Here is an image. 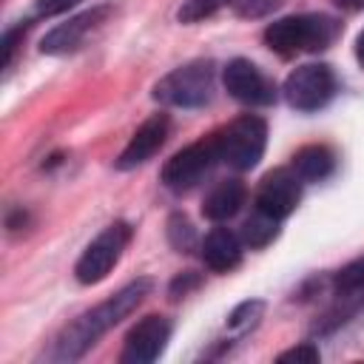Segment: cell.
Masks as SVG:
<instances>
[{
  "label": "cell",
  "instance_id": "d4e9b609",
  "mask_svg": "<svg viewBox=\"0 0 364 364\" xmlns=\"http://www.w3.org/2000/svg\"><path fill=\"white\" fill-rule=\"evenodd\" d=\"M199 284V276L196 273H182V276H176L173 279V284H171V296L173 299H179V296H185L191 287H196Z\"/></svg>",
  "mask_w": 364,
  "mask_h": 364
},
{
  "label": "cell",
  "instance_id": "8992f818",
  "mask_svg": "<svg viewBox=\"0 0 364 364\" xmlns=\"http://www.w3.org/2000/svg\"><path fill=\"white\" fill-rule=\"evenodd\" d=\"M131 233H134V230H131L128 222H111V225L82 250V256L77 259V264H74L77 282H80V284H97V282H102V279L114 270V264L119 262L122 250L128 247Z\"/></svg>",
  "mask_w": 364,
  "mask_h": 364
},
{
  "label": "cell",
  "instance_id": "7402d4cb",
  "mask_svg": "<svg viewBox=\"0 0 364 364\" xmlns=\"http://www.w3.org/2000/svg\"><path fill=\"white\" fill-rule=\"evenodd\" d=\"M28 26H31V23H23V26H14V28H9V31L3 34V43H0V48H3V68L11 65L14 51H17V43H20V37L26 34Z\"/></svg>",
  "mask_w": 364,
  "mask_h": 364
},
{
  "label": "cell",
  "instance_id": "e0dca14e",
  "mask_svg": "<svg viewBox=\"0 0 364 364\" xmlns=\"http://www.w3.org/2000/svg\"><path fill=\"white\" fill-rule=\"evenodd\" d=\"M262 313H264V301L247 299V301H242V304L228 316V327H230L233 333H247V330H253V327L259 324Z\"/></svg>",
  "mask_w": 364,
  "mask_h": 364
},
{
  "label": "cell",
  "instance_id": "9c48e42d",
  "mask_svg": "<svg viewBox=\"0 0 364 364\" xmlns=\"http://www.w3.org/2000/svg\"><path fill=\"white\" fill-rule=\"evenodd\" d=\"M301 199V179L293 173V168H276L264 173L256 191V210L273 216V219H287Z\"/></svg>",
  "mask_w": 364,
  "mask_h": 364
},
{
  "label": "cell",
  "instance_id": "ffe728a7",
  "mask_svg": "<svg viewBox=\"0 0 364 364\" xmlns=\"http://www.w3.org/2000/svg\"><path fill=\"white\" fill-rule=\"evenodd\" d=\"M279 3H282V0H228V6H230L239 17H250V20L270 14L273 9H279Z\"/></svg>",
  "mask_w": 364,
  "mask_h": 364
},
{
  "label": "cell",
  "instance_id": "4fadbf2b",
  "mask_svg": "<svg viewBox=\"0 0 364 364\" xmlns=\"http://www.w3.org/2000/svg\"><path fill=\"white\" fill-rule=\"evenodd\" d=\"M202 262L216 273H230L242 262V239L228 228H213L202 239Z\"/></svg>",
  "mask_w": 364,
  "mask_h": 364
},
{
  "label": "cell",
  "instance_id": "44dd1931",
  "mask_svg": "<svg viewBox=\"0 0 364 364\" xmlns=\"http://www.w3.org/2000/svg\"><path fill=\"white\" fill-rule=\"evenodd\" d=\"M361 284H364V256L355 259V262H350L347 267H341V273L336 276V287H338L341 293H353V290H358Z\"/></svg>",
  "mask_w": 364,
  "mask_h": 364
},
{
  "label": "cell",
  "instance_id": "ac0fdd59",
  "mask_svg": "<svg viewBox=\"0 0 364 364\" xmlns=\"http://www.w3.org/2000/svg\"><path fill=\"white\" fill-rule=\"evenodd\" d=\"M168 239H171V245H173L179 253H188V250L193 247L196 233H193L191 222H188L182 213H173V216L168 219Z\"/></svg>",
  "mask_w": 364,
  "mask_h": 364
},
{
  "label": "cell",
  "instance_id": "52a82bcc",
  "mask_svg": "<svg viewBox=\"0 0 364 364\" xmlns=\"http://www.w3.org/2000/svg\"><path fill=\"white\" fill-rule=\"evenodd\" d=\"M284 100L296 111H318L336 94V74L324 63H304L284 80Z\"/></svg>",
  "mask_w": 364,
  "mask_h": 364
},
{
  "label": "cell",
  "instance_id": "6da1fadb",
  "mask_svg": "<svg viewBox=\"0 0 364 364\" xmlns=\"http://www.w3.org/2000/svg\"><path fill=\"white\" fill-rule=\"evenodd\" d=\"M154 290V282L151 279H136V282H128L122 290H117L111 299L100 301L97 307L85 310L82 316H77L54 341L48 358L54 361H74L80 358L88 347L97 344V338L102 333H108L111 327H117L122 318H128L142 301L145 296Z\"/></svg>",
  "mask_w": 364,
  "mask_h": 364
},
{
  "label": "cell",
  "instance_id": "2e32d148",
  "mask_svg": "<svg viewBox=\"0 0 364 364\" xmlns=\"http://www.w3.org/2000/svg\"><path fill=\"white\" fill-rule=\"evenodd\" d=\"M279 236V219L256 210L250 219H245L242 225V245H247L250 250H259V247H267L273 239Z\"/></svg>",
  "mask_w": 364,
  "mask_h": 364
},
{
  "label": "cell",
  "instance_id": "3957f363",
  "mask_svg": "<svg viewBox=\"0 0 364 364\" xmlns=\"http://www.w3.org/2000/svg\"><path fill=\"white\" fill-rule=\"evenodd\" d=\"M213 80L216 65L210 60H193L165 74L154 85V100L173 108H202L213 97Z\"/></svg>",
  "mask_w": 364,
  "mask_h": 364
},
{
  "label": "cell",
  "instance_id": "484cf974",
  "mask_svg": "<svg viewBox=\"0 0 364 364\" xmlns=\"http://www.w3.org/2000/svg\"><path fill=\"white\" fill-rule=\"evenodd\" d=\"M344 11H364V0H333Z\"/></svg>",
  "mask_w": 364,
  "mask_h": 364
},
{
  "label": "cell",
  "instance_id": "cb8c5ba5",
  "mask_svg": "<svg viewBox=\"0 0 364 364\" xmlns=\"http://www.w3.org/2000/svg\"><path fill=\"white\" fill-rule=\"evenodd\" d=\"M82 0H37L34 3V17L40 20V17H57V14H63V11H68V9H74V6H80Z\"/></svg>",
  "mask_w": 364,
  "mask_h": 364
},
{
  "label": "cell",
  "instance_id": "8fae6325",
  "mask_svg": "<svg viewBox=\"0 0 364 364\" xmlns=\"http://www.w3.org/2000/svg\"><path fill=\"white\" fill-rule=\"evenodd\" d=\"M168 338H171V321L162 316H145L125 336L119 361L122 364H151L162 355Z\"/></svg>",
  "mask_w": 364,
  "mask_h": 364
},
{
  "label": "cell",
  "instance_id": "7c38bea8",
  "mask_svg": "<svg viewBox=\"0 0 364 364\" xmlns=\"http://www.w3.org/2000/svg\"><path fill=\"white\" fill-rule=\"evenodd\" d=\"M168 128H171V122H168L165 114L148 117V119L134 131V136L128 139V145L122 148V154H119V159H117V168H119V171H134V168L145 165V162L165 145Z\"/></svg>",
  "mask_w": 364,
  "mask_h": 364
},
{
  "label": "cell",
  "instance_id": "5bb4252c",
  "mask_svg": "<svg viewBox=\"0 0 364 364\" xmlns=\"http://www.w3.org/2000/svg\"><path fill=\"white\" fill-rule=\"evenodd\" d=\"M245 196H247V191L239 179H222L208 191V196L202 202V216L210 222H225L239 213V208L245 205Z\"/></svg>",
  "mask_w": 364,
  "mask_h": 364
},
{
  "label": "cell",
  "instance_id": "7a4b0ae2",
  "mask_svg": "<svg viewBox=\"0 0 364 364\" xmlns=\"http://www.w3.org/2000/svg\"><path fill=\"white\" fill-rule=\"evenodd\" d=\"M341 34V23L330 14H293L264 28V46L282 57L324 51Z\"/></svg>",
  "mask_w": 364,
  "mask_h": 364
},
{
  "label": "cell",
  "instance_id": "9a60e30c",
  "mask_svg": "<svg viewBox=\"0 0 364 364\" xmlns=\"http://www.w3.org/2000/svg\"><path fill=\"white\" fill-rule=\"evenodd\" d=\"M290 168L301 182H321L336 171V154L327 145H304L293 154Z\"/></svg>",
  "mask_w": 364,
  "mask_h": 364
},
{
  "label": "cell",
  "instance_id": "30bf717a",
  "mask_svg": "<svg viewBox=\"0 0 364 364\" xmlns=\"http://www.w3.org/2000/svg\"><path fill=\"white\" fill-rule=\"evenodd\" d=\"M108 14H111V6H94V9H88V11L77 14V17H71L68 23L54 26V28L43 37L40 51H43V54H54V57H63V54L77 51V48L85 43V37L94 34V31L108 20Z\"/></svg>",
  "mask_w": 364,
  "mask_h": 364
},
{
  "label": "cell",
  "instance_id": "277c9868",
  "mask_svg": "<svg viewBox=\"0 0 364 364\" xmlns=\"http://www.w3.org/2000/svg\"><path fill=\"white\" fill-rule=\"evenodd\" d=\"M219 159L228 162L236 171H250L264 156L267 145V122L256 114H242L230 125H225L216 134Z\"/></svg>",
  "mask_w": 364,
  "mask_h": 364
},
{
  "label": "cell",
  "instance_id": "ba28073f",
  "mask_svg": "<svg viewBox=\"0 0 364 364\" xmlns=\"http://www.w3.org/2000/svg\"><path fill=\"white\" fill-rule=\"evenodd\" d=\"M225 91L239 100L242 105H273L276 102V82L250 60H230L222 71Z\"/></svg>",
  "mask_w": 364,
  "mask_h": 364
},
{
  "label": "cell",
  "instance_id": "603a6c76",
  "mask_svg": "<svg viewBox=\"0 0 364 364\" xmlns=\"http://www.w3.org/2000/svg\"><path fill=\"white\" fill-rule=\"evenodd\" d=\"M318 358H321V355H318V347L310 344V341H304V344H299V347H290V350L279 353V361H304V364H316Z\"/></svg>",
  "mask_w": 364,
  "mask_h": 364
},
{
  "label": "cell",
  "instance_id": "d6986e66",
  "mask_svg": "<svg viewBox=\"0 0 364 364\" xmlns=\"http://www.w3.org/2000/svg\"><path fill=\"white\" fill-rule=\"evenodd\" d=\"M222 6H228V0H185L176 17L182 23H196V20H205V17L216 14Z\"/></svg>",
  "mask_w": 364,
  "mask_h": 364
},
{
  "label": "cell",
  "instance_id": "4316f807",
  "mask_svg": "<svg viewBox=\"0 0 364 364\" xmlns=\"http://www.w3.org/2000/svg\"><path fill=\"white\" fill-rule=\"evenodd\" d=\"M355 60H358V65L364 68V31L355 37Z\"/></svg>",
  "mask_w": 364,
  "mask_h": 364
},
{
  "label": "cell",
  "instance_id": "5b68a950",
  "mask_svg": "<svg viewBox=\"0 0 364 364\" xmlns=\"http://www.w3.org/2000/svg\"><path fill=\"white\" fill-rule=\"evenodd\" d=\"M219 162V145H216V134L208 139H196L191 145H185L182 151H176L165 165H162V185L168 191H191L196 188L210 168Z\"/></svg>",
  "mask_w": 364,
  "mask_h": 364
}]
</instances>
